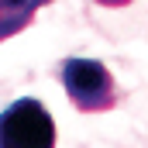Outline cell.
Listing matches in <instances>:
<instances>
[{
	"instance_id": "6da1fadb",
	"label": "cell",
	"mask_w": 148,
	"mask_h": 148,
	"mask_svg": "<svg viewBox=\"0 0 148 148\" xmlns=\"http://www.w3.org/2000/svg\"><path fill=\"white\" fill-rule=\"evenodd\" d=\"M59 79H62L69 100L76 103V110H83V114H100L117 103L114 76L97 59H66Z\"/></svg>"
},
{
	"instance_id": "7a4b0ae2",
	"label": "cell",
	"mask_w": 148,
	"mask_h": 148,
	"mask_svg": "<svg viewBox=\"0 0 148 148\" xmlns=\"http://www.w3.org/2000/svg\"><path fill=\"white\" fill-rule=\"evenodd\" d=\"M0 148H55V121L45 103L24 97L0 114Z\"/></svg>"
},
{
	"instance_id": "3957f363",
	"label": "cell",
	"mask_w": 148,
	"mask_h": 148,
	"mask_svg": "<svg viewBox=\"0 0 148 148\" xmlns=\"http://www.w3.org/2000/svg\"><path fill=\"white\" fill-rule=\"evenodd\" d=\"M45 3H52V0H0V41L28 28L38 7H45Z\"/></svg>"
},
{
	"instance_id": "277c9868",
	"label": "cell",
	"mask_w": 148,
	"mask_h": 148,
	"mask_svg": "<svg viewBox=\"0 0 148 148\" xmlns=\"http://www.w3.org/2000/svg\"><path fill=\"white\" fill-rule=\"evenodd\" d=\"M97 3H103V7H127L131 0H97Z\"/></svg>"
}]
</instances>
